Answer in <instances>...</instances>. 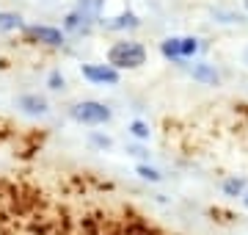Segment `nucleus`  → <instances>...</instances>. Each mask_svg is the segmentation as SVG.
Masks as SVG:
<instances>
[{
  "label": "nucleus",
  "instance_id": "obj_1",
  "mask_svg": "<svg viewBox=\"0 0 248 235\" xmlns=\"http://www.w3.org/2000/svg\"><path fill=\"white\" fill-rule=\"evenodd\" d=\"M146 58H149L146 47L135 39H122V42H113L108 47V64L119 72L122 69H138V67L146 64Z\"/></svg>",
  "mask_w": 248,
  "mask_h": 235
},
{
  "label": "nucleus",
  "instance_id": "obj_2",
  "mask_svg": "<svg viewBox=\"0 0 248 235\" xmlns=\"http://www.w3.org/2000/svg\"><path fill=\"white\" fill-rule=\"evenodd\" d=\"M69 117L86 127H99L105 122H110L113 111H110V105L99 102V100H80V102H75L69 108Z\"/></svg>",
  "mask_w": 248,
  "mask_h": 235
},
{
  "label": "nucleus",
  "instance_id": "obj_3",
  "mask_svg": "<svg viewBox=\"0 0 248 235\" xmlns=\"http://www.w3.org/2000/svg\"><path fill=\"white\" fill-rule=\"evenodd\" d=\"M80 75L94 86H119V81H122V72L113 69L110 64H83Z\"/></svg>",
  "mask_w": 248,
  "mask_h": 235
},
{
  "label": "nucleus",
  "instance_id": "obj_4",
  "mask_svg": "<svg viewBox=\"0 0 248 235\" xmlns=\"http://www.w3.org/2000/svg\"><path fill=\"white\" fill-rule=\"evenodd\" d=\"M25 34L33 42L47 45V47H63V42H66V34H63L61 28H53V25H28Z\"/></svg>",
  "mask_w": 248,
  "mask_h": 235
},
{
  "label": "nucleus",
  "instance_id": "obj_5",
  "mask_svg": "<svg viewBox=\"0 0 248 235\" xmlns=\"http://www.w3.org/2000/svg\"><path fill=\"white\" fill-rule=\"evenodd\" d=\"M17 108L25 114V117H47L50 114V102H47V97H42V94H36V91H28V94H19L17 97Z\"/></svg>",
  "mask_w": 248,
  "mask_h": 235
},
{
  "label": "nucleus",
  "instance_id": "obj_6",
  "mask_svg": "<svg viewBox=\"0 0 248 235\" xmlns=\"http://www.w3.org/2000/svg\"><path fill=\"white\" fill-rule=\"evenodd\" d=\"M190 78H193L196 83H202V86H221V75H218V69H215L213 64H207V61L190 64Z\"/></svg>",
  "mask_w": 248,
  "mask_h": 235
},
{
  "label": "nucleus",
  "instance_id": "obj_7",
  "mask_svg": "<svg viewBox=\"0 0 248 235\" xmlns=\"http://www.w3.org/2000/svg\"><path fill=\"white\" fill-rule=\"evenodd\" d=\"M99 22H102V28H108V31H124V28H138L141 25V19H138L135 11H122V14L99 19Z\"/></svg>",
  "mask_w": 248,
  "mask_h": 235
},
{
  "label": "nucleus",
  "instance_id": "obj_8",
  "mask_svg": "<svg viewBox=\"0 0 248 235\" xmlns=\"http://www.w3.org/2000/svg\"><path fill=\"white\" fill-rule=\"evenodd\" d=\"M160 53H163V58L171 64H185V58H182V36H169L160 42Z\"/></svg>",
  "mask_w": 248,
  "mask_h": 235
},
{
  "label": "nucleus",
  "instance_id": "obj_9",
  "mask_svg": "<svg viewBox=\"0 0 248 235\" xmlns=\"http://www.w3.org/2000/svg\"><path fill=\"white\" fill-rule=\"evenodd\" d=\"M102 3H105V0H78V9L75 11H78L89 25H94V22L102 19Z\"/></svg>",
  "mask_w": 248,
  "mask_h": 235
},
{
  "label": "nucleus",
  "instance_id": "obj_10",
  "mask_svg": "<svg viewBox=\"0 0 248 235\" xmlns=\"http://www.w3.org/2000/svg\"><path fill=\"white\" fill-rule=\"evenodd\" d=\"M246 188H248V180H246V177H240V174L226 177V180H223V185H221L223 197H232V199L243 197V194H246Z\"/></svg>",
  "mask_w": 248,
  "mask_h": 235
},
{
  "label": "nucleus",
  "instance_id": "obj_11",
  "mask_svg": "<svg viewBox=\"0 0 248 235\" xmlns=\"http://www.w3.org/2000/svg\"><path fill=\"white\" fill-rule=\"evenodd\" d=\"M89 31H91V25L80 17L78 11H69L63 17V34H89Z\"/></svg>",
  "mask_w": 248,
  "mask_h": 235
},
{
  "label": "nucleus",
  "instance_id": "obj_12",
  "mask_svg": "<svg viewBox=\"0 0 248 235\" xmlns=\"http://www.w3.org/2000/svg\"><path fill=\"white\" fill-rule=\"evenodd\" d=\"M22 17L17 11H0V34H11V31H22Z\"/></svg>",
  "mask_w": 248,
  "mask_h": 235
},
{
  "label": "nucleus",
  "instance_id": "obj_13",
  "mask_svg": "<svg viewBox=\"0 0 248 235\" xmlns=\"http://www.w3.org/2000/svg\"><path fill=\"white\" fill-rule=\"evenodd\" d=\"M135 174H138L141 180H146V183H160L163 180V172H160L157 166H152V163H138V166H135Z\"/></svg>",
  "mask_w": 248,
  "mask_h": 235
},
{
  "label": "nucleus",
  "instance_id": "obj_14",
  "mask_svg": "<svg viewBox=\"0 0 248 235\" xmlns=\"http://www.w3.org/2000/svg\"><path fill=\"white\" fill-rule=\"evenodd\" d=\"M127 130H130V136H133L135 141H149V136H152L149 125H146L143 119H133V122L127 125Z\"/></svg>",
  "mask_w": 248,
  "mask_h": 235
},
{
  "label": "nucleus",
  "instance_id": "obj_15",
  "mask_svg": "<svg viewBox=\"0 0 248 235\" xmlns=\"http://www.w3.org/2000/svg\"><path fill=\"white\" fill-rule=\"evenodd\" d=\"M89 144L94 147V150H99V152H105V150H110V147H113V138L105 136V133H99V130H91Z\"/></svg>",
  "mask_w": 248,
  "mask_h": 235
},
{
  "label": "nucleus",
  "instance_id": "obj_16",
  "mask_svg": "<svg viewBox=\"0 0 248 235\" xmlns=\"http://www.w3.org/2000/svg\"><path fill=\"white\" fill-rule=\"evenodd\" d=\"M47 89L50 91H63L66 89V75L61 69H53V72L47 75Z\"/></svg>",
  "mask_w": 248,
  "mask_h": 235
},
{
  "label": "nucleus",
  "instance_id": "obj_17",
  "mask_svg": "<svg viewBox=\"0 0 248 235\" xmlns=\"http://www.w3.org/2000/svg\"><path fill=\"white\" fill-rule=\"evenodd\" d=\"M199 39L196 36H182V58H185V61H190V58H193L196 53H199Z\"/></svg>",
  "mask_w": 248,
  "mask_h": 235
},
{
  "label": "nucleus",
  "instance_id": "obj_18",
  "mask_svg": "<svg viewBox=\"0 0 248 235\" xmlns=\"http://www.w3.org/2000/svg\"><path fill=\"white\" fill-rule=\"evenodd\" d=\"M127 152H130V155H135V158H141V155H143V150H141V147H130Z\"/></svg>",
  "mask_w": 248,
  "mask_h": 235
},
{
  "label": "nucleus",
  "instance_id": "obj_19",
  "mask_svg": "<svg viewBox=\"0 0 248 235\" xmlns=\"http://www.w3.org/2000/svg\"><path fill=\"white\" fill-rule=\"evenodd\" d=\"M240 199H243V205H246V208H248V188H246V194H243V197H240Z\"/></svg>",
  "mask_w": 248,
  "mask_h": 235
},
{
  "label": "nucleus",
  "instance_id": "obj_20",
  "mask_svg": "<svg viewBox=\"0 0 248 235\" xmlns=\"http://www.w3.org/2000/svg\"><path fill=\"white\" fill-rule=\"evenodd\" d=\"M243 64H246V67H248V47H246V50H243Z\"/></svg>",
  "mask_w": 248,
  "mask_h": 235
},
{
  "label": "nucleus",
  "instance_id": "obj_21",
  "mask_svg": "<svg viewBox=\"0 0 248 235\" xmlns=\"http://www.w3.org/2000/svg\"><path fill=\"white\" fill-rule=\"evenodd\" d=\"M243 6H246V11H248V0H243Z\"/></svg>",
  "mask_w": 248,
  "mask_h": 235
}]
</instances>
